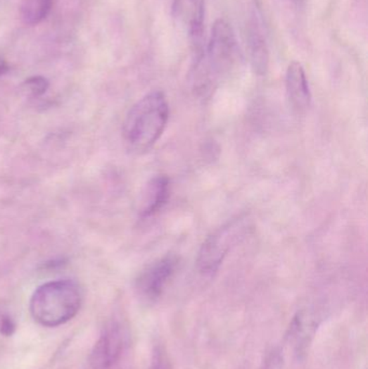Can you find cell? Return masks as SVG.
Segmentation results:
<instances>
[{"instance_id":"cell-1","label":"cell","mask_w":368,"mask_h":369,"mask_svg":"<svg viewBox=\"0 0 368 369\" xmlns=\"http://www.w3.org/2000/svg\"><path fill=\"white\" fill-rule=\"evenodd\" d=\"M238 54L234 30L226 20H217L212 27L209 44L200 54L193 67V90L203 96L211 94L220 79L231 70Z\"/></svg>"},{"instance_id":"cell-2","label":"cell","mask_w":368,"mask_h":369,"mask_svg":"<svg viewBox=\"0 0 368 369\" xmlns=\"http://www.w3.org/2000/svg\"><path fill=\"white\" fill-rule=\"evenodd\" d=\"M169 115L167 97L161 91H153L139 99L123 123V137L129 149L135 154L151 149L165 132Z\"/></svg>"},{"instance_id":"cell-3","label":"cell","mask_w":368,"mask_h":369,"mask_svg":"<svg viewBox=\"0 0 368 369\" xmlns=\"http://www.w3.org/2000/svg\"><path fill=\"white\" fill-rule=\"evenodd\" d=\"M82 293L78 284L58 280L42 284L30 298V311L44 327H58L70 322L82 308Z\"/></svg>"},{"instance_id":"cell-4","label":"cell","mask_w":368,"mask_h":369,"mask_svg":"<svg viewBox=\"0 0 368 369\" xmlns=\"http://www.w3.org/2000/svg\"><path fill=\"white\" fill-rule=\"evenodd\" d=\"M250 227L248 216H238L208 237L198 254L197 265L200 273L204 275L217 273L228 253L246 238Z\"/></svg>"},{"instance_id":"cell-5","label":"cell","mask_w":368,"mask_h":369,"mask_svg":"<svg viewBox=\"0 0 368 369\" xmlns=\"http://www.w3.org/2000/svg\"><path fill=\"white\" fill-rule=\"evenodd\" d=\"M179 265V258L174 254L165 255L149 265L137 277V293L145 303L157 301L172 277L175 275Z\"/></svg>"},{"instance_id":"cell-6","label":"cell","mask_w":368,"mask_h":369,"mask_svg":"<svg viewBox=\"0 0 368 369\" xmlns=\"http://www.w3.org/2000/svg\"><path fill=\"white\" fill-rule=\"evenodd\" d=\"M125 332L119 323H110L104 328L91 351L92 369H110L120 360L125 346Z\"/></svg>"},{"instance_id":"cell-7","label":"cell","mask_w":368,"mask_h":369,"mask_svg":"<svg viewBox=\"0 0 368 369\" xmlns=\"http://www.w3.org/2000/svg\"><path fill=\"white\" fill-rule=\"evenodd\" d=\"M173 16L193 42H199L203 32L204 0H174Z\"/></svg>"},{"instance_id":"cell-8","label":"cell","mask_w":368,"mask_h":369,"mask_svg":"<svg viewBox=\"0 0 368 369\" xmlns=\"http://www.w3.org/2000/svg\"><path fill=\"white\" fill-rule=\"evenodd\" d=\"M285 88L291 106L297 113H303L311 104V91L306 73L299 62H292L287 67Z\"/></svg>"},{"instance_id":"cell-9","label":"cell","mask_w":368,"mask_h":369,"mask_svg":"<svg viewBox=\"0 0 368 369\" xmlns=\"http://www.w3.org/2000/svg\"><path fill=\"white\" fill-rule=\"evenodd\" d=\"M170 196V180L167 176L151 178L144 188L139 200V213L141 218L146 220L163 210Z\"/></svg>"},{"instance_id":"cell-10","label":"cell","mask_w":368,"mask_h":369,"mask_svg":"<svg viewBox=\"0 0 368 369\" xmlns=\"http://www.w3.org/2000/svg\"><path fill=\"white\" fill-rule=\"evenodd\" d=\"M246 48L250 65L256 74H266L268 70L269 52L264 34L255 21L246 26Z\"/></svg>"},{"instance_id":"cell-11","label":"cell","mask_w":368,"mask_h":369,"mask_svg":"<svg viewBox=\"0 0 368 369\" xmlns=\"http://www.w3.org/2000/svg\"><path fill=\"white\" fill-rule=\"evenodd\" d=\"M317 328V322L312 313L308 311H300L293 318L291 322L287 339L294 344L297 354H303L307 344L310 342Z\"/></svg>"},{"instance_id":"cell-12","label":"cell","mask_w":368,"mask_h":369,"mask_svg":"<svg viewBox=\"0 0 368 369\" xmlns=\"http://www.w3.org/2000/svg\"><path fill=\"white\" fill-rule=\"evenodd\" d=\"M53 0H23L20 13L21 19L27 25H36L51 11Z\"/></svg>"},{"instance_id":"cell-13","label":"cell","mask_w":368,"mask_h":369,"mask_svg":"<svg viewBox=\"0 0 368 369\" xmlns=\"http://www.w3.org/2000/svg\"><path fill=\"white\" fill-rule=\"evenodd\" d=\"M49 88V81L44 77L34 76L28 78L23 83V90L32 96H40Z\"/></svg>"},{"instance_id":"cell-14","label":"cell","mask_w":368,"mask_h":369,"mask_svg":"<svg viewBox=\"0 0 368 369\" xmlns=\"http://www.w3.org/2000/svg\"><path fill=\"white\" fill-rule=\"evenodd\" d=\"M284 364V356L280 348L271 349L262 361L260 369H282Z\"/></svg>"},{"instance_id":"cell-15","label":"cell","mask_w":368,"mask_h":369,"mask_svg":"<svg viewBox=\"0 0 368 369\" xmlns=\"http://www.w3.org/2000/svg\"><path fill=\"white\" fill-rule=\"evenodd\" d=\"M151 369H172L167 352H165L163 349H156L155 352H153Z\"/></svg>"},{"instance_id":"cell-16","label":"cell","mask_w":368,"mask_h":369,"mask_svg":"<svg viewBox=\"0 0 368 369\" xmlns=\"http://www.w3.org/2000/svg\"><path fill=\"white\" fill-rule=\"evenodd\" d=\"M15 330V324L12 321V318L10 316H1L0 318V334H3L4 336H11Z\"/></svg>"},{"instance_id":"cell-17","label":"cell","mask_w":368,"mask_h":369,"mask_svg":"<svg viewBox=\"0 0 368 369\" xmlns=\"http://www.w3.org/2000/svg\"><path fill=\"white\" fill-rule=\"evenodd\" d=\"M9 70V66L4 60H0V76H3Z\"/></svg>"}]
</instances>
